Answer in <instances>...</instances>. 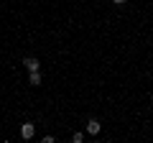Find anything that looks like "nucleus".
<instances>
[{"label": "nucleus", "instance_id": "f257e3e1", "mask_svg": "<svg viewBox=\"0 0 153 143\" xmlns=\"http://www.w3.org/2000/svg\"><path fill=\"white\" fill-rule=\"evenodd\" d=\"M23 64H26V69H28V72H38L41 61H38L36 56H26V59H23Z\"/></svg>", "mask_w": 153, "mask_h": 143}, {"label": "nucleus", "instance_id": "f03ea898", "mask_svg": "<svg viewBox=\"0 0 153 143\" xmlns=\"http://www.w3.org/2000/svg\"><path fill=\"white\" fill-rule=\"evenodd\" d=\"M33 133H36V125H33V123H26V125H21V136L26 138V141H31Z\"/></svg>", "mask_w": 153, "mask_h": 143}, {"label": "nucleus", "instance_id": "7ed1b4c3", "mask_svg": "<svg viewBox=\"0 0 153 143\" xmlns=\"http://www.w3.org/2000/svg\"><path fill=\"white\" fill-rule=\"evenodd\" d=\"M100 128H102V125H100V120H94V118H89V120H87V133H89V136H97Z\"/></svg>", "mask_w": 153, "mask_h": 143}, {"label": "nucleus", "instance_id": "20e7f679", "mask_svg": "<svg viewBox=\"0 0 153 143\" xmlns=\"http://www.w3.org/2000/svg\"><path fill=\"white\" fill-rule=\"evenodd\" d=\"M28 82H31L33 87H38V84H41V74H38V72H31V77H28Z\"/></svg>", "mask_w": 153, "mask_h": 143}, {"label": "nucleus", "instance_id": "39448f33", "mask_svg": "<svg viewBox=\"0 0 153 143\" xmlns=\"http://www.w3.org/2000/svg\"><path fill=\"white\" fill-rule=\"evenodd\" d=\"M71 141H74V143H82L84 136H82V133H74V136H71Z\"/></svg>", "mask_w": 153, "mask_h": 143}, {"label": "nucleus", "instance_id": "423d86ee", "mask_svg": "<svg viewBox=\"0 0 153 143\" xmlns=\"http://www.w3.org/2000/svg\"><path fill=\"white\" fill-rule=\"evenodd\" d=\"M112 3H117V5H123V3H128V0H112Z\"/></svg>", "mask_w": 153, "mask_h": 143}]
</instances>
